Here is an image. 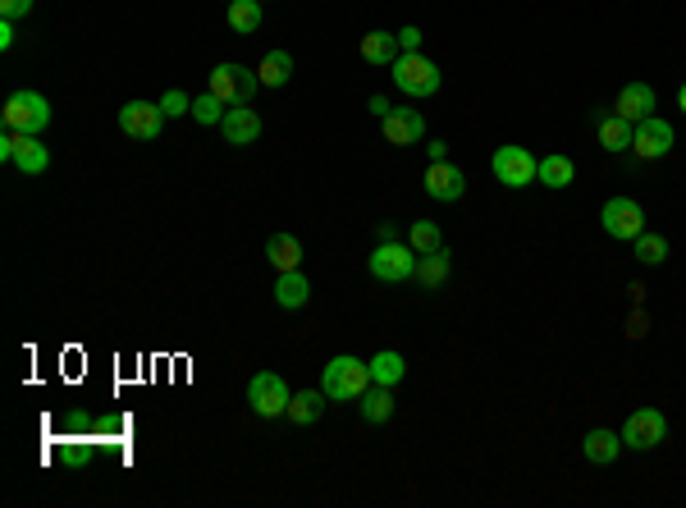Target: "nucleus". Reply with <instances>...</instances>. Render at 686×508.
<instances>
[{
  "label": "nucleus",
  "mask_w": 686,
  "mask_h": 508,
  "mask_svg": "<svg viewBox=\"0 0 686 508\" xmlns=\"http://www.w3.org/2000/svg\"><path fill=\"white\" fill-rule=\"evenodd\" d=\"M321 390H325V399H353L357 403L366 390H371V367H366L362 357H348V353L330 357L325 371H321Z\"/></svg>",
  "instance_id": "f257e3e1"
},
{
  "label": "nucleus",
  "mask_w": 686,
  "mask_h": 508,
  "mask_svg": "<svg viewBox=\"0 0 686 508\" xmlns=\"http://www.w3.org/2000/svg\"><path fill=\"white\" fill-rule=\"evenodd\" d=\"M0 124L14 133H42L46 124H51V101L42 97V92H28V87H19V92H10L5 97V106H0Z\"/></svg>",
  "instance_id": "f03ea898"
},
{
  "label": "nucleus",
  "mask_w": 686,
  "mask_h": 508,
  "mask_svg": "<svg viewBox=\"0 0 686 508\" xmlns=\"http://www.w3.org/2000/svg\"><path fill=\"white\" fill-rule=\"evenodd\" d=\"M206 92H215L225 106H252V97L261 92V78H257V69L225 60V65L211 69V87H206Z\"/></svg>",
  "instance_id": "7ed1b4c3"
},
{
  "label": "nucleus",
  "mask_w": 686,
  "mask_h": 508,
  "mask_svg": "<svg viewBox=\"0 0 686 508\" xmlns=\"http://www.w3.org/2000/svg\"><path fill=\"white\" fill-rule=\"evenodd\" d=\"M394 83H398V92H408V97H435L440 92V65L435 60H426L421 51H412V55H398L394 65Z\"/></svg>",
  "instance_id": "20e7f679"
},
{
  "label": "nucleus",
  "mask_w": 686,
  "mask_h": 508,
  "mask_svg": "<svg viewBox=\"0 0 686 508\" xmlns=\"http://www.w3.org/2000/svg\"><path fill=\"white\" fill-rule=\"evenodd\" d=\"M622 449H636V454H650L668 440V417L659 408H636L627 422H622Z\"/></svg>",
  "instance_id": "39448f33"
},
{
  "label": "nucleus",
  "mask_w": 686,
  "mask_h": 508,
  "mask_svg": "<svg viewBox=\"0 0 686 508\" xmlns=\"http://www.w3.org/2000/svg\"><path fill=\"white\" fill-rule=\"evenodd\" d=\"M289 399H293V390L284 385L279 371H257V376L247 380V403H252L257 417H284V412H289Z\"/></svg>",
  "instance_id": "423d86ee"
},
{
  "label": "nucleus",
  "mask_w": 686,
  "mask_h": 508,
  "mask_svg": "<svg viewBox=\"0 0 686 508\" xmlns=\"http://www.w3.org/2000/svg\"><path fill=\"white\" fill-rule=\"evenodd\" d=\"M490 170L504 188H531L540 179V161L526 152V147H499V152L490 156Z\"/></svg>",
  "instance_id": "0eeeda50"
},
{
  "label": "nucleus",
  "mask_w": 686,
  "mask_h": 508,
  "mask_svg": "<svg viewBox=\"0 0 686 508\" xmlns=\"http://www.w3.org/2000/svg\"><path fill=\"white\" fill-rule=\"evenodd\" d=\"M366 266H371V275L385 284H398V280H412L417 275V252L408 248V243H376V252L366 257Z\"/></svg>",
  "instance_id": "6e6552de"
},
{
  "label": "nucleus",
  "mask_w": 686,
  "mask_h": 508,
  "mask_svg": "<svg viewBox=\"0 0 686 508\" xmlns=\"http://www.w3.org/2000/svg\"><path fill=\"white\" fill-rule=\"evenodd\" d=\"M119 129L129 133L138 142H156L165 129V110L161 101H129V106H119Z\"/></svg>",
  "instance_id": "1a4fd4ad"
},
{
  "label": "nucleus",
  "mask_w": 686,
  "mask_h": 508,
  "mask_svg": "<svg viewBox=\"0 0 686 508\" xmlns=\"http://www.w3.org/2000/svg\"><path fill=\"white\" fill-rule=\"evenodd\" d=\"M600 225L609 238H627V243H632V238L645 229V211H641L636 197H609L604 211H600Z\"/></svg>",
  "instance_id": "9d476101"
},
{
  "label": "nucleus",
  "mask_w": 686,
  "mask_h": 508,
  "mask_svg": "<svg viewBox=\"0 0 686 508\" xmlns=\"http://www.w3.org/2000/svg\"><path fill=\"white\" fill-rule=\"evenodd\" d=\"M673 124L668 119H659V115H650V119H641L636 124V133H632V152L641 156V161H664L668 152H673Z\"/></svg>",
  "instance_id": "9b49d317"
},
{
  "label": "nucleus",
  "mask_w": 686,
  "mask_h": 508,
  "mask_svg": "<svg viewBox=\"0 0 686 508\" xmlns=\"http://www.w3.org/2000/svg\"><path fill=\"white\" fill-rule=\"evenodd\" d=\"M426 193L435 197V202H458V197L467 193V174H462L453 161H430L426 165Z\"/></svg>",
  "instance_id": "f8f14e48"
},
{
  "label": "nucleus",
  "mask_w": 686,
  "mask_h": 508,
  "mask_svg": "<svg viewBox=\"0 0 686 508\" xmlns=\"http://www.w3.org/2000/svg\"><path fill=\"white\" fill-rule=\"evenodd\" d=\"M220 133H225L229 147H252L261 138V115L252 106H229L220 119Z\"/></svg>",
  "instance_id": "ddd939ff"
},
{
  "label": "nucleus",
  "mask_w": 686,
  "mask_h": 508,
  "mask_svg": "<svg viewBox=\"0 0 686 508\" xmlns=\"http://www.w3.org/2000/svg\"><path fill=\"white\" fill-rule=\"evenodd\" d=\"M380 129H385V138L394 142V147H408V142L426 138V119H421V110H389V115L380 119Z\"/></svg>",
  "instance_id": "4468645a"
},
{
  "label": "nucleus",
  "mask_w": 686,
  "mask_h": 508,
  "mask_svg": "<svg viewBox=\"0 0 686 508\" xmlns=\"http://www.w3.org/2000/svg\"><path fill=\"white\" fill-rule=\"evenodd\" d=\"M613 115L632 119V124L650 119V115H654V87H650V83H627V87L618 92V110H613Z\"/></svg>",
  "instance_id": "2eb2a0df"
},
{
  "label": "nucleus",
  "mask_w": 686,
  "mask_h": 508,
  "mask_svg": "<svg viewBox=\"0 0 686 508\" xmlns=\"http://www.w3.org/2000/svg\"><path fill=\"white\" fill-rule=\"evenodd\" d=\"M581 454H586V463H595V467L618 463V454H622V435H613V431H604V426H595V431H586V440H581Z\"/></svg>",
  "instance_id": "dca6fc26"
},
{
  "label": "nucleus",
  "mask_w": 686,
  "mask_h": 508,
  "mask_svg": "<svg viewBox=\"0 0 686 508\" xmlns=\"http://www.w3.org/2000/svg\"><path fill=\"white\" fill-rule=\"evenodd\" d=\"M311 298V280L302 271H279L275 275V303L284 307V312H298V307H307Z\"/></svg>",
  "instance_id": "f3484780"
},
{
  "label": "nucleus",
  "mask_w": 686,
  "mask_h": 508,
  "mask_svg": "<svg viewBox=\"0 0 686 508\" xmlns=\"http://www.w3.org/2000/svg\"><path fill=\"white\" fill-rule=\"evenodd\" d=\"M14 165H19L23 174H46L51 170V152H46L33 133H14Z\"/></svg>",
  "instance_id": "a211bd4d"
},
{
  "label": "nucleus",
  "mask_w": 686,
  "mask_h": 508,
  "mask_svg": "<svg viewBox=\"0 0 686 508\" xmlns=\"http://www.w3.org/2000/svg\"><path fill=\"white\" fill-rule=\"evenodd\" d=\"M362 60L366 65H394L398 55H403V46H398V33H385V28H376V33L362 37Z\"/></svg>",
  "instance_id": "6ab92c4d"
},
{
  "label": "nucleus",
  "mask_w": 686,
  "mask_h": 508,
  "mask_svg": "<svg viewBox=\"0 0 686 508\" xmlns=\"http://www.w3.org/2000/svg\"><path fill=\"white\" fill-rule=\"evenodd\" d=\"M266 261L275 266V271H302V243L293 234H270Z\"/></svg>",
  "instance_id": "aec40b11"
},
{
  "label": "nucleus",
  "mask_w": 686,
  "mask_h": 508,
  "mask_svg": "<svg viewBox=\"0 0 686 508\" xmlns=\"http://www.w3.org/2000/svg\"><path fill=\"white\" fill-rule=\"evenodd\" d=\"M632 133H636V124L632 119H622V115H604L600 119V147L604 152H632Z\"/></svg>",
  "instance_id": "412c9836"
},
{
  "label": "nucleus",
  "mask_w": 686,
  "mask_h": 508,
  "mask_svg": "<svg viewBox=\"0 0 686 508\" xmlns=\"http://www.w3.org/2000/svg\"><path fill=\"white\" fill-rule=\"evenodd\" d=\"M540 184L545 188H572L577 184V165H572V156H563V152L540 156Z\"/></svg>",
  "instance_id": "4be33fe9"
},
{
  "label": "nucleus",
  "mask_w": 686,
  "mask_h": 508,
  "mask_svg": "<svg viewBox=\"0 0 686 508\" xmlns=\"http://www.w3.org/2000/svg\"><path fill=\"white\" fill-rule=\"evenodd\" d=\"M357 408H362V417L371 426H385L389 417H394V390H389V385H371V390L357 399Z\"/></svg>",
  "instance_id": "5701e85b"
},
{
  "label": "nucleus",
  "mask_w": 686,
  "mask_h": 508,
  "mask_svg": "<svg viewBox=\"0 0 686 508\" xmlns=\"http://www.w3.org/2000/svg\"><path fill=\"white\" fill-rule=\"evenodd\" d=\"M366 367H371V385H389V390H394L398 380L408 376V362H403V353H394V348L376 353L371 362H366Z\"/></svg>",
  "instance_id": "b1692460"
},
{
  "label": "nucleus",
  "mask_w": 686,
  "mask_h": 508,
  "mask_svg": "<svg viewBox=\"0 0 686 508\" xmlns=\"http://www.w3.org/2000/svg\"><path fill=\"white\" fill-rule=\"evenodd\" d=\"M257 78H261V87H284L293 78V55L289 51H266L261 55V65H257Z\"/></svg>",
  "instance_id": "393cba45"
},
{
  "label": "nucleus",
  "mask_w": 686,
  "mask_h": 508,
  "mask_svg": "<svg viewBox=\"0 0 686 508\" xmlns=\"http://www.w3.org/2000/svg\"><path fill=\"white\" fill-rule=\"evenodd\" d=\"M325 390H298L289 399V412H284V417H289V422H298V426H311V422H321V408H325Z\"/></svg>",
  "instance_id": "a878e982"
},
{
  "label": "nucleus",
  "mask_w": 686,
  "mask_h": 508,
  "mask_svg": "<svg viewBox=\"0 0 686 508\" xmlns=\"http://www.w3.org/2000/svg\"><path fill=\"white\" fill-rule=\"evenodd\" d=\"M417 280L426 284V289H440V284L449 280V248H435V252H426V257H417Z\"/></svg>",
  "instance_id": "bb28decb"
},
{
  "label": "nucleus",
  "mask_w": 686,
  "mask_h": 508,
  "mask_svg": "<svg viewBox=\"0 0 686 508\" xmlns=\"http://www.w3.org/2000/svg\"><path fill=\"white\" fill-rule=\"evenodd\" d=\"M408 248L417 252V257H426V252L444 248L440 225H435V220H412V225H408Z\"/></svg>",
  "instance_id": "cd10ccee"
},
{
  "label": "nucleus",
  "mask_w": 686,
  "mask_h": 508,
  "mask_svg": "<svg viewBox=\"0 0 686 508\" xmlns=\"http://www.w3.org/2000/svg\"><path fill=\"white\" fill-rule=\"evenodd\" d=\"M229 28L234 33H257L261 28V0H229Z\"/></svg>",
  "instance_id": "c85d7f7f"
},
{
  "label": "nucleus",
  "mask_w": 686,
  "mask_h": 508,
  "mask_svg": "<svg viewBox=\"0 0 686 508\" xmlns=\"http://www.w3.org/2000/svg\"><path fill=\"white\" fill-rule=\"evenodd\" d=\"M632 243H636V261H641V266H664L668 261V238L664 234H645L641 229Z\"/></svg>",
  "instance_id": "c756f323"
},
{
  "label": "nucleus",
  "mask_w": 686,
  "mask_h": 508,
  "mask_svg": "<svg viewBox=\"0 0 686 508\" xmlns=\"http://www.w3.org/2000/svg\"><path fill=\"white\" fill-rule=\"evenodd\" d=\"M225 110L229 106L215 97V92H206V97L193 101V119H197V124H220V119H225Z\"/></svg>",
  "instance_id": "7c9ffc66"
},
{
  "label": "nucleus",
  "mask_w": 686,
  "mask_h": 508,
  "mask_svg": "<svg viewBox=\"0 0 686 508\" xmlns=\"http://www.w3.org/2000/svg\"><path fill=\"white\" fill-rule=\"evenodd\" d=\"M161 110H165V119H179V115H193V101H188V92L170 87V92L161 97Z\"/></svg>",
  "instance_id": "2f4dec72"
},
{
  "label": "nucleus",
  "mask_w": 686,
  "mask_h": 508,
  "mask_svg": "<svg viewBox=\"0 0 686 508\" xmlns=\"http://www.w3.org/2000/svg\"><path fill=\"white\" fill-rule=\"evenodd\" d=\"M33 14V0H0V19H28Z\"/></svg>",
  "instance_id": "473e14b6"
},
{
  "label": "nucleus",
  "mask_w": 686,
  "mask_h": 508,
  "mask_svg": "<svg viewBox=\"0 0 686 508\" xmlns=\"http://www.w3.org/2000/svg\"><path fill=\"white\" fill-rule=\"evenodd\" d=\"M398 46H403V55H412V51H421V28H398Z\"/></svg>",
  "instance_id": "72a5a7b5"
},
{
  "label": "nucleus",
  "mask_w": 686,
  "mask_h": 508,
  "mask_svg": "<svg viewBox=\"0 0 686 508\" xmlns=\"http://www.w3.org/2000/svg\"><path fill=\"white\" fill-rule=\"evenodd\" d=\"M0 161H5V165H14V129H5V133H0Z\"/></svg>",
  "instance_id": "f704fd0d"
},
{
  "label": "nucleus",
  "mask_w": 686,
  "mask_h": 508,
  "mask_svg": "<svg viewBox=\"0 0 686 508\" xmlns=\"http://www.w3.org/2000/svg\"><path fill=\"white\" fill-rule=\"evenodd\" d=\"M14 42H19V37H14V19H0V51H10Z\"/></svg>",
  "instance_id": "c9c22d12"
},
{
  "label": "nucleus",
  "mask_w": 686,
  "mask_h": 508,
  "mask_svg": "<svg viewBox=\"0 0 686 508\" xmlns=\"http://www.w3.org/2000/svg\"><path fill=\"white\" fill-rule=\"evenodd\" d=\"M426 156H430V161H449V142H440V138H435V142H430V147H426Z\"/></svg>",
  "instance_id": "e433bc0d"
},
{
  "label": "nucleus",
  "mask_w": 686,
  "mask_h": 508,
  "mask_svg": "<svg viewBox=\"0 0 686 508\" xmlns=\"http://www.w3.org/2000/svg\"><path fill=\"white\" fill-rule=\"evenodd\" d=\"M389 110H394V106H389V97H371V115H380V119H385Z\"/></svg>",
  "instance_id": "4c0bfd02"
},
{
  "label": "nucleus",
  "mask_w": 686,
  "mask_h": 508,
  "mask_svg": "<svg viewBox=\"0 0 686 508\" xmlns=\"http://www.w3.org/2000/svg\"><path fill=\"white\" fill-rule=\"evenodd\" d=\"M376 234H380V243H394V238H398V225H380Z\"/></svg>",
  "instance_id": "58836bf2"
},
{
  "label": "nucleus",
  "mask_w": 686,
  "mask_h": 508,
  "mask_svg": "<svg viewBox=\"0 0 686 508\" xmlns=\"http://www.w3.org/2000/svg\"><path fill=\"white\" fill-rule=\"evenodd\" d=\"M677 110H682V115H686V83L677 87Z\"/></svg>",
  "instance_id": "ea45409f"
}]
</instances>
